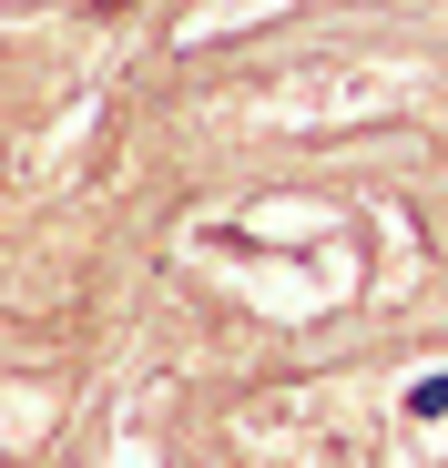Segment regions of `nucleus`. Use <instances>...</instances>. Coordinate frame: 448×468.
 <instances>
[{"mask_svg": "<svg viewBox=\"0 0 448 468\" xmlns=\"http://www.w3.org/2000/svg\"><path fill=\"white\" fill-rule=\"evenodd\" d=\"M408 418H448V367H438V377H418V387H408Z\"/></svg>", "mask_w": 448, "mask_h": 468, "instance_id": "nucleus-1", "label": "nucleus"}]
</instances>
